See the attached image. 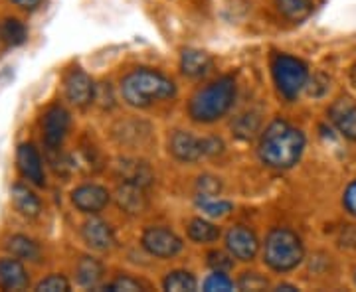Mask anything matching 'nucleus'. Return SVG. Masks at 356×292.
Returning <instances> with one entry per match:
<instances>
[{"mask_svg": "<svg viewBox=\"0 0 356 292\" xmlns=\"http://www.w3.org/2000/svg\"><path fill=\"white\" fill-rule=\"evenodd\" d=\"M303 151H305V135L281 119L267 125L257 146L261 162L275 170L293 168L301 160Z\"/></svg>", "mask_w": 356, "mask_h": 292, "instance_id": "nucleus-1", "label": "nucleus"}, {"mask_svg": "<svg viewBox=\"0 0 356 292\" xmlns=\"http://www.w3.org/2000/svg\"><path fill=\"white\" fill-rule=\"evenodd\" d=\"M121 95H123V101L131 107L145 109L156 101L172 99L177 95V83L156 69L137 67L123 77Z\"/></svg>", "mask_w": 356, "mask_h": 292, "instance_id": "nucleus-2", "label": "nucleus"}, {"mask_svg": "<svg viewBox=\"0 0 356 292\" xmlns=\"http://www.w3.org/2000/svg\"><path fill=\"white\" fill-rule=\"evenodd\" d=\"M236 101V79L224 76L198 89L188 103V114L196 123H216L226 117Z\"/></svg>", "mask_w": 356, "mask_h": 292, "instance_id": "nucleus-3", "label": "nucleus"}, {"mask_svg": "<svg viewBox=\"0 0 356 292\" xmlns=\"http://www.w3.org/2000/svg\"><path fill=\"white\" fill-rule=\"evenodd\" d=\"M305 259L301 237L287 227H275L267 233L264 243V261L275 273H289Z\"/></svg>", "mask_w": 356, "mask_h": 292, "instance_id": "nucleus-4", "label": "nucleus"}, {"mask_svg": "<svg viewBox=\"0 0 356 292\" xmlns=\"http://www.w3.org/2000/svg\"><path fill=\"white\" fill-rule=\"evenodd\" d=\"M271 74L277 91L285 99H295L309 81V67L299 58L289 53H275L271 62Z\"/></svg>", "mask_w": 356, "mask_h": 292, "instance_id": "nucleus-5", "label": "nucleus"}, {"mask_svg": "<svg viewBox=\"0 0 356 292\" xmlns=\"http://www.w3.org/2000/svg\"><path fill=\"white\" fill-rule=\"evenodd\" d=\"M222 140L198 139L188 130H177L168 142V151L180 162H196L202 156L222 153Z\"/></svg>", "mask_w": 356, "mask_h": 292, "instance_id": "nucleus-6", "label": "nucleus"}, {"mask_svg": "<svg viewBox=\"0 0 356 292\" xmlns=\"http://www.w3.org/2000/svg\"><path fill=\"white\" fill-rule=\"evenodd\" d=\"M140 245H143V249L151 257H156V259H172L184 247L182 239L178 237L175 231L161 227V225L145 229L143 237H140Z\"/></svg>", "mask_w": 356, "mask_h": 292, "instance_id": "nucleus-7", "label": "nucleus"}, {"mask_svg": "<svg viewBox=\"0 0 356 292\" xmlns=\"http://www.w3.org/2000/svg\"><path fill=\"white\" fill-rule=\"evenodd\" d=\"M72 125V119L67 109L62 105H51L46 109V113L42 114V139L44 144L50 151H58L64 144L67 130Z\"/></svg>", "mask_w": 356, "mask_h": 292, "instance_id": "nucleus-8", "label": "nucleus"}, {"mask_svg": "<svg viewBox=\"0 0 356 292\" xmlns=\"http://www.w3.org/2000/svg\"><path fill=\"white\" fill-rule=\"evenodd\" d=\"M64 93L72 105L83 109V107H88V105L95 101L97 87L93 85V79L83 69L74 67L64 77Z\"/></svg>", "mask_w": 356, "mask_h": 292, "instance_id": "nucleus-9", "label": "nucleus"}, {"mask_svg": "<svg viewBox=\"0 0 356 292\" xmlns=\"http://www.w3.org/2000/svg\"><path fill=\"white\" fill-rule=\"evenodd\" d=\"M226 249L234 259L248 263V261H254L259 253V239L250 227L234 225L226 233Z\"/></svg>", "mask_w": 356, "mask_h": 292, "instance_id": "nucleus-10", "label": "nucleus"}, {"mask_svg": "<svg viewBox=\"0 0 356 292\" xmlns=\"http://www.w3.org/2000/svg\"><path fill=\"white\" fill-rule=\"evenodd\" d=\"M16 164L20 174L24 176L30 184L44 188L46 186V172H44V162L40 156L38 148L32 142H22L16 151Z\"/></svg>", "mask_w": 356, "mask_h": 292, "instance_id": "nucleus-11", "label": "nucleus"}, {"mask_svg": "<svg viewBox=\"0 0 356 292\" xmlns=\"http://www.w3.org/2000/svg\"><path fill=\"white\" fill-rule=\"evenodd\" d=\"M109 200L111 196L107 188H103L99 184H83L72 191V203L81 214H91V216L99 214L107 207Z\"/></svg>", "mask_w": 356, "mask_h": 292, "instance_id": "nucleus-12", "label": "nucleus"}, {"mask_svg": "<svg viewBox=\"0 0 356 292\" xmlns=\"http://www.w3.org/2000/svg\"><path fill=\"white\" fill-rule=\"evenodd\" d=\"M81 239L93 251H111L115 247L113 227L99 217H91L81 225Z\"/></svg>", "mask_w": 356, "mask_h": 292, "instance_id": "nucleus-13", "label": "nucleus"}, {"mask_svg": "<svg viewBox=\"0 0 356 292\" xmlns=\"http://www.w3.org/2000/svg\"><path fill=\"white\" fill-rule=\"evenodd\" d=\"M329 119L344 139L356 140V101L350 97H339L329 109Z\"/></svg>", "mask_w": 356, "mask_h": 292, "instance_id": "nucleus-14", "label": "nucleus"}, {"mask_svg": "<svg viewBox=\"0 0 356 292\" xmlns=\"http://www.w3.org/2000/svg\"><path fill=\"white\" fill-rule=\"evenodd\" d=\"M30 284V275L16 257L0 259V291H24Z\"/></svg>", "mask_w": 356, "mask_h": 292, "instance_id": "nucleus-15", "label": "nucleus"}, {"mask_svg": "<svg viewBox=\"0 0 356 292\" xmlns=\"http://www.w3.org/2000/svg\"><path fill=\"white\" fill-rule=\"evenodd\" d=\"M212 65H214L212 58L202 50L188 48V50L182 51V55H180V71L186 77H191V79H200V77L208 76Z\"/></svg>", "mask_w": 356, "mask_h": 292, "instance_id": "nucleus-16", "label": "nucleus"}, {"mask_svg": "<svg viewBox=\"0 0 356 292\" xmlns=\"http://www.w3.org/2000/svg\"><path fill=\"white\" fill-rule=\"evenodd\" d=\"M117 203L121 209H125L131 216H139L147 209V196L143 191V186L123 182V186H119L117 190Z\"/></svg>", "mask_w": 356, "mask_h": 292, "instance_id": "nucleus-17", "label": "nucleus"}, {"mask_svg": "<svg viewBox=\"0 0 356 292\" xmlns=\"http://www.w3.org/2000/svg\"><path fill=\"white\" fill-rule=\"evenodd\" d=\"M4 249L8 251V253L16 257V259H20V261H32V263H38L40 259H42V249H40V245L32 237H28V235H20V233H16V235H10L6 243H4Z\"/></svg>", "mask_w": 356, "mask_h": 292, "instance_id": "nucleus-18", "label": "nucleus"}, {"mask_svg": "<svg viewBox=\"0 0 356 292\" xmlns=\"http://www.w3.org/2000/svg\"><path fill=\"white\" fill-rule=\"evenodd\" d=\"M103 277H105V267H103L102 261H97L93 257H81L77 261L76 279L79 286L95 289V286H99Z\"/></svg>", "mask_w": 356, "mask_h": 292, "instance_id": "nucleus-19", "label": "nucleus"}, {"mask_svg": "<svg viewBox=\"0 0 356 292\" xmlns=\"http://www.w3.org/2000/svg\"><path fill=\"white\" fill-rule=\"evenodd\" d=\"M10 200L18 209V214H22L24 217H38L42 212L40 198L24 184H14L10 190Z\"/></svg>", "mask_w": 356, "mask_h": 292, "instance_id": "nucleus-20", "label": "nucleus"}, {"mask_svg": "<svg viewBox=\"0 0 356 292\" xmlns=\"http://www.w3.org/2000/svg\"><path fill=\"white\" fill-rule=\"evenodd\" d=\"M186 233H188V239L194 243H214L220 239V227L202 217L191 219Z\"/></svg>", "mask_w": 356, "mask_h": 292, "instance_id": "nucleus-21", "label": "nucleus"}, {"mask_svg": "<svg viewBox=\"0 0 356 292\" xmlns=\"http://www.w3.org/2000/svg\"><path fill=\"white\" fill-rule=\"evenodd\" d=\"M163 289L168 292H194L198 289V280L191 270H170L163 280Z\"/></svg>", "mask_w": 356, "mask_h": 292, "instance_id": "nucleus-22", "label": "nucleus"}, {"mask_svg": "<svg viewBox=\"0 0 356 292\" xmlns=\"http://www.w3.org/2000/svg\"><path fill=\"white\" fill-rule=\"evenodd\" d=\"M0 40L10 48L22 46L28 40V30L18 18H4L0 24Z\"/></svg>", "mask_w": 356, "mask_h": 292, "instance_id": "nucleus-23", "label": "nucleus"}, {"mask_svg": "<svg viewBox=\"0 0 356 292\" xmlns=\"http://www.w3.org/2000/svg\"><path fill=\"white\" fill-rule=\"evenodd\" d=\"M275 6L287 20L291 22H301L313 10L311 0H275Z\"/></svg>", "mask_w": 356, "mask_h": 292, "instance_id": "nucleus-24", "label": "nucleus"}, {"mask_svg": "<svg viewBox=\"0 0 356 292\" xmlns=\"http://www.w3.org/2000/svg\"><path fill=\"white\" fill-rule=\"evenodd\" d=\"M121 172H123V180L125 182H131V184H137V186H147V184H151V180H153V174H151V170L147 168L145 164H140V162H125V164L121 166Z\"/></svg>", "mask_w": 356, "mask_h": 292, "instance_id": "nucleus-25", "label": "nucleus"}, {"mask_svg": "<svg viewBox=\"0 0 356 292\" xmlns=\"http://www.w3.org/2000/svg\"><path fill=\"white\" fill-rule=\"evenodd\" d=\"M196 205L198 209L206 214L208 217H224L232 212V203L220 198H196Z\"/></svg>", "mask_w": 356, "mask_h": 292, "instance_id": "nucleus-26", "label": "nucleus"}, {"mask_svg": "<svg viewBox=\"0 0 356 292\" xmlns=\"http://www.w3.org/2000/svg\"><path fill=\"white\" fill-rule=\"evenodd\" d=\"M202 289L206 292H229L234 291V280L229 279L226 273H218V270H214V275H210L208 279L204 280Z\"/></svg>", "mask_w": 356, "mask_h": 292, "instance_id": "nucleus-27", "label": "nucleus"}, {"mask_svg": "<svg viewBox=\"0 0 356 292\" xmlns=\"http://www.w3.org/2000/svg\"><path fill=\"white\" fill-rule=\"evenodd\" d=\"M72 289L70 286V280L65 279L64 275H50L46 279H42L36 284V291L38 292H67Z\"/></svg>", "mask_w": 356, "mask_h": 292, "instance_id": "nucleus-28", "label": "nucleus"}, {"mask_svg": "<svg viewBox=\"0 0 356 292\" xmlns=\"http://www.w3.org/2000/svg\"><path fill=\"white\" fill-rule=\"evenodd\" d=\"M196 191H198V198H218L220 191H222L220 178H214V176H200L198 182H196Z\"/></svg>", "mask_w": 356, "mask_h": 292, "instance_id": "nucleus-29", "label": "nucleus"}, {"mask_svg": "<svg viewBox=\"0 0 356 292\" xmlns=\"http://www.w3.org/2000/svg\"><path fill=\"white\" fill-rule=\"evenodd\" d=\"M234 257L229 253H224V251H210L208 253V267L212 270H218V273H228L234 267Z\"/></svg>", "mask_w": 356, "mask_h": 292, "instance_id": "nucleus-30", "label": "nucleus"}, {"mask_svg": "<svg viewBox=\"0 0 356 292\" xmlns=\"http://www.w3.org/2000/svg\"><path fill=\"white\" fill-rule=\"evenodd\" d=\"M267 286H269V282L259 273H243L242 279L238 280V289H242V291H264Z\"/></svg>", "mask_w": 356, "mask_h": 292, "instance_id": "nucleus-31", "label": "nucleus"}, {"mask_svg": "<svg viewBox=\"0 0 356 292\" xmlns=\"http://www.w3.org/2000/svg\"><path fill=\"white\" fill-rule=\"evenodd\" d=\"M105 291L137 292L143 291V282H139L137 279H133V277H119V279H115L113 282H109V284L105 286Z\"/></svg>", "mask_w": 356, "mask_h": 292, "instance_id": "nucleus-32", "label": "nucleus"}, {"mask_svg": "<svg viewBox=\"0 0 356 292\" xmlns=\"http://www.w3.org/2000/svg\"><path fill=\"white\" fill-rule=\"evenodd\" d=\"M343 203H344V207H346V212H348V214L356 216V180L353 182V184H348V188L344 190Z\"/></svg>", "mask_w": 356, "mask_h": 292, "instance_id": "nucleus-33", "label": "nucleus"}, {"mask_svg": "<svg viewBox=\"0 0 356 292\" xmlns=\"http://www.w3.org/2000/svg\"><path fill=\"white\" fill-rule=\"evenodd\" d=\"M10 2H14L20 8H24V10H34V8H38L42 0H10Z\"/></svg>", "mask_w": 356, "mask_h": 292, "instance_id": "nucleus-34", "label": "nucleus"}, {"mask_svg": "<svg viewBox=\"0 0 356 292\" xmlns=\"http://www.w3.org/2000/svg\"><path fill=\"white\" fill-rule=\"evenodd\" d=\"M277 291H299L297 286H293V284H280L277 286Z\"/></svg>", "mask_w": 356, "mask_h": 292, "instance_id": "nucleus-35", "label": "nucleus"}]
</instances>
